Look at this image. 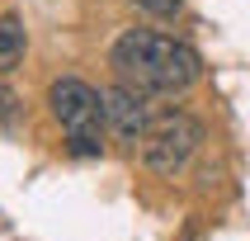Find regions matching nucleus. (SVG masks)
I'll return each mask as SVG.
<instances>
[{
    "label": "nucleus",
    "mask_w": 250,
    "mask_h": 241,
    "mask_svg": "<svg viewBox=\"0 0 250 241\" xmlns=\"http://www.w3.org/2000/svg\"><path fill=\"white\" fill-rule=\"evenodd\" d=\"M127 5H137L142 14H156V19H175L184 10V0H127Z\"/></svg>",
    "instance_id": "obj_6"
},
{
    "label": "nucleus",
    "mask_w": 250,
    "mask_h": 241,
    "mask_svg": "<svg viewBox=\"0 0 250 241\" xmlns=\"http://www.w3.org/2000/svg\"><path fill=\"white\" fill-rule=\"evenodd\" d=\"M198 147H203V123L189 109H166L151 118L146 137H142V166L161 180H175L194 161Z\"/></svg>",
    "instance_id": "obj_3"
},
{
    "label": "nucleus",
    "mask_w": 250,
    "mask_h": 241,
    "mask_svg": "<svg viewBox=\"0 0 250 241\" xmlns=\"http://www.w3.org/2000/svg\"><path fill=\"white\" fill-rule=\"evenodd\" d=\"M47 104H52V118L66 132L71 156H99L104 152V95H99L90 81L81 76H62L47 90Z\"/></svg>",
    "instance_id": "obj_2"
},
{
    "label": "nucleus",
    "mask_w": 250,
    "mask_h": 241,
    "mask_svg": "<svg viewBox=\"0 0 250 241\" xmlns=\"http://www.w3.org/2000/svg\"><path fill=\"white\" fill-rule=\"evenodd\" d=\"M99 95H104V123H109V132L118 142H127V147H142V137H146V128L156 118L151 104H146L151 95H142V90H132L123 81L104 85Z\"/></svg>",
    "instance_id": "obj_4"
},
{
    "label": "nucleus",
    "mask_w": 250,
    "mask_h": 241,
    "mask_svg": "<svg viewBox=\"0 0 250 241\" xmlns=\"http://www.w3.org/2000/svg\"><path fill=\"white\" fill-rule=\"evenodd\" d=\"M14 109H19V95H14L10 85H0V123H10Z\"/></svg>",
    "instance_id": "obj_7"
},
{
    "label": "nucleus",
    "mask_w": 250,
    "mask_h": 241,
    "mask_svg": "<svg viewBox=\"0 0 250 241\" xmlns=\"http://www.w3.org/2000/svg\"><path fill=\"white\" fill-rule=\"evenodd\" d=\"M24 52H28L24 19H19V14H5V19H0V76L14 71V66H24Z\"/></svg>",
    "instance_id": "obj_5"
},
{
    "label": "nucleus",
    "mask_w": 250,
    "mask_h": 241,
    "mask_svg": "<svg viewBox=\"0 0 250 241\" xmlns=\"http://www.w3.org/2000/svg\"><path fill=\"white\" fill-rule=\"evenodd\" d=\"M113 76L142 95H184L203 76V57L175 33L156 28H123L109 47Z\"/></svg>",
    "instance_id": "obj_1"
}]
</instances>
